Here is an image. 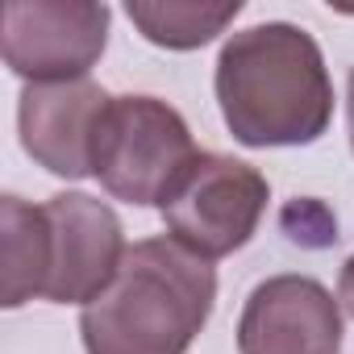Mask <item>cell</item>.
I'll return each instance as SVG.
<instances>
[{"label": "cell", "mask_w": 354, "mask_h": 354, "mask_svg": "<svg viewBox=\"0 0 354 354\" xmlns=\"http://www.w3.org/2000/svg\"><path fill=\"white\" fill-rule=\"evenodd\" d=\"M221 117L250 150L308 146L333 121V80L317 38L292 21H263L217 55L213 71Z\"/></svg>", "instance_id": "cell-1"}, {"label": "cell", "mask_w": 354, "mask_h": 354, "mask_svg": "<svg viewBox=\"0 0 354 354\" xmlns=\"http://www.w3.org/2000/svg\"><path fill=\"white\" fill-rule=\"evenodd\" d=\"M217 304V271L175 238H142L80 313L88 354H188Z\"/></svg>", "instance_id": "cell-2"}, {"label": "cell", "mask_w": 354, "mask_h": 354, "mask_svg": "<svg viewBox=\"0 0 354 354\" xmlns=\"http://www.w3.org/2000/svg\"><path fill=\"white\" fill-rule=\"evenodd\" d=\"M184 113L158 96H113L92 146V175L125 205H162L180 175L196 162Z\"/></svg>", "instance_id": "cell-3"}, {"label": "cell", "mask_w": 354, "mask_h": 354, "mask_svg": "<svg viewBox=\"0 0 354 354\" xmlns=\"http://www.w3.org/2000/svg\"><path fill=\"white\" fill-rule=\"evenodd\" d=\"M271 201L267 175L234 154L201 150L196 162L158 205L167 234L201 259H225L242 250Z\"/></svg>", "instance_id": "cell-4"}, {"label": "cell", "mask_w": 354, "mask_h": 354, "mask_svg": "<svg viewBox=\"0 0 354 354\" xmlns=\"http://www.w3.org/2000/svg\"><path fill=\"white\" fill-rule=\"evenodd\" d=\"M0 50L26 84L88 80L109 46V5L96 0H9Z\"/></svg>", "instance_id": "cell-5"}, {"label": "cell", "mask_w": 354, "mask_h": 354, "mask_svg": "<svg viewBox=\"0 0 354 354\" xmlns=\"http://www.w3.org/2000/svg\"><path fill=\"white\" fill-rule=\"evenodd\" d=\"M46 213V292L50 304H92L113 279L125 259V230L121 217L88 196V192H59L42 205Z\"/></svg>", "instance_id": "cell-6"}, {"label": "cell", "mask_w": 354, "mask_h": 354, "mask_svg": "<svg viewBox=\"0 0 354 354\" xmlns=\"http://www.w3.org/2000/svg\"><path fill=\"white\" fill-rule=\"evenodd\" d=\"M342 304L313 275L263 279L238 317V354H337Z\"/></svg>", "instance_id": "cell-7"}, {"label": "cell", "mask_w": 354, "mask_h": 354, "mask_svg": "<svg viewBox=\"0 0 354 354\" xmlns=\"http://www.w3.org/2000/svg\"><path fill=\"white\" fill-rule=\"evenodd\" d=\"M113 96L96 80L26 84L17 96V129L26 154L59 180H88L92 146Z\"/></svg>", "instance_id": "cell-8"}, {"label": "cell", "mask_w": 354, "mask_h": 354, "mask_svg": "<svg viewBox=\"0 0 354 354\" xmlns=\"http://www.w3.org/2000/svg\"><path fill=\"white\" fill-rule=\"evenodd\" d=\"M242 13V0H129L125 17L162 50H201L225 34Z\"/></svg>", "instance_id": "cell-9"}, {"label": "cell", "mask_w": 354, "mask_h": 354, "mask_svg": "<svg viewBox=\"0 0 354 354\" xmlns=\"http://www.w3.org/2000/svg\"><path fill=\"white\" fill-rule=\"evenodd\" d=\"M5 238V308H21L46 292V213L21 196H0Z\"/></svg>", "instance_id": "cell-10"}, {"label": "cell", "mask_w": 354, "mask_h": 354, "mask_svg": "<svg viewBox=\"0 0 354 354\" xmlns=\"http://www.w3.org/2000/svg\"><path fill=\"white\" fill-rule=\"evenodd\" d=\"M279 225H283V234L296 246H308V250H321V246L337 242V217L321 201H313V196H296L279 213Z\"/></svg>", "instance_id": "cell-11"}, {"label": "cell", "mask_w": 354, "mask_h": 354, "mask_svg": "<svg viewBox=\"0 0 354 354\" xmlns=\"http://www.w3.org/2000/svg\"><path fill=\"white\" fill-rule=\"evenodd\" d=\"M337 304L354 317V254H350L346 267H342V279H337Z\"/></svg>", "instance_id": "cell-12"}, {"label": "cell", "mask_w": 354, "mask_h": 354, "mask_svg": "<svg viewBox=\"0 0 354 354\" xmlns=\"http://www.w3.org/2000/svg\"><path fill=\"white\" fill-rule=\"evenodd\" d=\"M346 117H350V146H354V71H350V84H346Z\"/></svg>", "instance_id": "cell-13"}]
</instances>
